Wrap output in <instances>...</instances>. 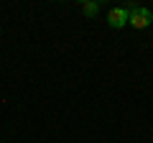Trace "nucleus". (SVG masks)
Wrapping results in <instances>:
<instances>
[{"mask_svg": "<svg viewBox=\"0 0 153 143\" xmlns=\"http://www.w3.org/2000/svg\"><path fill=\"white\" fill-rule=\"evenodd\" d=\"M82 13L87 18L97 16V13H100V3H94V0H84V3H82Z\"/></svg>", "mask_w": 153, "mask_h": 143, "instance_id": "7ed1b4c3", "label": "nucleus"}, {"mask_svg": "<svg viewBox=\"0 0 153 143\" xmlns=\"http://www.w3.org/2000/svg\"><path fill=\"white\" fill-rule=\"evenodd\" d=\"M125 10H128V23H130L133 28H148L153 23V13L148 10V8H140V5H125Z\"/></svg>", "mask_w": 153, "mask_h": 143, "instance_id": "f257e3e1", "label": "nucleus"}, {"mask_svg": "<svg viewBox=\"0 0 153 143\" xmlns=\"http://www.w3.org/2000/svg\"><path fill=\"white\" fill-rule=\"evenodd\" d=\"M128 10L125 8H112L110 10V16H107V23H110V28H123V26H128Z\"/></svg>", "mask_w": 153, "mask_h": 143, "instance_id": "f03ea898", "label": "nucleus"}]
</instances>
